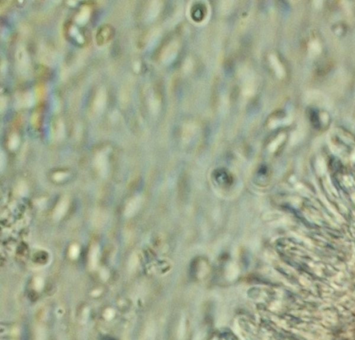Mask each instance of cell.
Instances as JSON below:
<instances>
[{
  "mask_svg": "<svg viewBox=\"0 0 355 340\" xmlns=\"http://www.w3.org/2000/svg\"><path fill=\"white\" fill-rule=\"evenodd\" d=\"M347 300H348V299H347V298L346 296L345 298L343 297V298H342V299H340V301H341V302H346V301H347Z\"/></svg>",
  "mask_w": 355,
  "mask_h": 340,
  "instance_id": "obj_11",
  "label": "cell"
},
{
  "mask_svg": "<svg viewBox=\"0 0 355 340\" xmlns=\"http://www.w3.org/2000/svg\"><path fill=\"white\" fill-rule=\"evenodd\" d=\"M99 254V248L97 245H94L92 247L90 253V262L92 265H95L98 260V257Z\"/></svg>",
  "mask_w": 355,
  "mask_h": 340,
  "instance_id": "obj_5",
  "label": "cell"
},
{
  "mask_svg": "<svg viewBox=\"0 0 355 340\" xmlns=\"http://www.w3.org/2000/svg\"><path fill=\"white\" fill-rule=\"evenodd\" d=\"M89 15H90V13H89V11L88 9H83V11H82L81 13L79 14L78 16L77 17L76 21L79 22L80 24L84 23V22H85L87 20H88Z\"/></svg>",
  "mask_w": 355,
  "mask_h": 340,
  "instance_id": "obj_6",
  "label": "cell"
},
{
  "mask_svg": "<svg viewBox=\"0 0 355 340\" xmlns=\"http://www.w3.org/2000/svg\"><path fill=\"white\" fill-rule=\"evenodd\" d=\"M78 254L79 249L78 246L76 245L71 246L70 247V249H69V255H70V256L71 258H76L78 255Z\"/></svg>",
  "mask_w": 355,
  "mask_h": 340,
  "instance_id": "obj_8",
  "label": "cell"
},
{
  "mask_svg": "<svg viewBox=\"0 0 355 340\" xmlns=\"http://www.w3.org/2000/svg\"><path fill=\"white\" fill-rule=\"evenodd\" d=\"M336 307H337V309L340 310V311H342V310H343V307H341V306H337Z\"/></svg>",
  "mask_w": 355,
  "mask_h": 340,
  "instance_id": "obj_12",
  "label": "cell"
},
{
  "mask_svg": "<svg viewBox=\"0 0 355 340\" xmlns=\"http://www.w3.org/2000/svg\"><path fill=\"white\" fill-rule=\"evenodd\" d=\"M69 202L67 198H63L60 203L57 205L54 212V219L55 220H60L63 216L65 215L67 210L68 209Z\"/></svg>",
  "mask_w": 355,
  "mask_h": 340,
  "instance_id": "obj_2",
  "label": "cell"
},
{
  "mask_svg": "<svg viewBox=\"0 0 355 340\" xmlns=\"http://www.w3.org/2000/svg\"><path fill=\"white\" fill-rule=\"evenodd\" d=\"M106 99V96L105 92L102 91V90L99 91V94L97 95V96H96V101H95L96 107L99 109L103 108L104 105H105Z\"/></svg>",
  "mask_w": 355,
  "mask_h": 340,
  "instance_id": "obj_4",
  "label": "cell"
},
{
  "mask_svg": "<svg viewBox=\"0 0 355 340\" xmlns=\"http://www.w3.org/2000/svg\"><path fill=\"white\" fill-rule=\"evenodd\" d=\"M95 165L100 174L105 177L108 170V164L106 156L103 153H99L95 158Z\"/></svg>",
  "mask_w": 355,
  "mask_h": 340,
  "instance_id": "obj_1",
  "label": "cell"
},
{
  "mask_svg": "<svg viewBox=\"0 0 355 340\" xmlns=\"http://www.w3.org/2000/svg\"><path fill=\"white\" fill-rule=\"evenodd\" d=\"M19 144V139L17 135H13L9 142V147L11 149H15Z\"/></svg>",
  "mask_w": 355,
  "mask_h": 340,
  "instance_id": "obj_7",
  "label": "cell"
},
{
  "mask_svg": "<svg viewBox=\"0 0 355 340\" xmlns=\"http://www.w3.org/2000/svg\"><path fill=\"white\" fill-rule=\"evenodd\" d=\"M140 205V198L139 197L133 198L126 205L124 214L126 217H131L137 212Z\"/></svg>",
  "mask_w": 355,
  "mask_h": 340,
  "instance_id": "obj_3",
  "label": "cell"
},
{
  "mask_svg": "<svg viewBox=\"0 0 355 340\" xmlns=\"http://www.w3.org/2000/svg\"><path fill=\"white\" fill-rule=\"evenodd\" d=\"M67 174L64 173L63 172H58V173H56V174H54V178L57 181H60L63 180L64 178L66 177Z\"/></svg>",
  "mask_w": 355,
  "mask_h": 340,
  "instance_id": "obj_10",
  "label": "cell"
},
{
  "mask_svg": "<svg viewBox=\"0 0 355 340\" xmlns=\"http://www.w3.org/2000/svg\"><path fill=\"white\" fill-rule=\"evenodd\" d=\"M17 191H18L19 194L20 195H25L27 192H28V188L27 186L24 183H19L18 187H17Z\"/></svg>",
  "mask_w": 355,
  "mask_h": 340,
  "instance_id": "obj_9",
  "label": "cell"
}]
</instances>
